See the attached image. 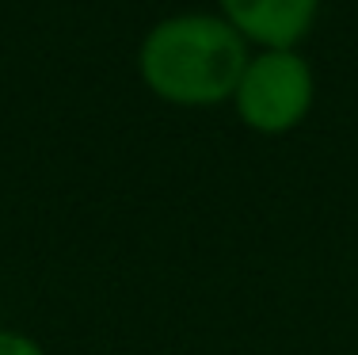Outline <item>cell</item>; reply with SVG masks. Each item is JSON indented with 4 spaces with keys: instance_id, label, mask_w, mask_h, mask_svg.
Returning <instances> with one entry per match:
<instances>
[{
    "instance_id": "cell-1",
    "label": "cell",
    "mask_w": 358,
    "mask_h": 355,
    "mask_svg": "<svg viewBox=\"0 0 358 355\" xmlns=\"http://www.w3.org/2000/svg\"><path fill=\"white\" fill-rule=\"evenodd\" d=\"M248 65L241 31L221 15L187 12L160 20L145 35L138 69L149 92L179 107H210L236 92Z\"/></svg>"
},
{
    "instance_id": "cell-2",
    "label": "cell",
    "mask_w": 358,
    "mask_h": 355,
    "mask_svg": "<svg viewBox=\"0 0 358 355\" xmlns=\"http://www.w3.org/2000/svg\"><path fill=\"white\" fill-rule=\"evenodd\" d=\"M236 115L255 134H286L313 107V69L294 50H263L248 57L233 92Z\"/></svg>"
},
{
    "instance_id": "cell-3",
    "label": "cell",
    "mask_w": 358,
    "mask_h": 355,
    "mask_svg": "<svg viewBox=\"0 0 358 355\" xmlns=\"http://www.w3.org/2000/svg\"><path fill=\"white\" fill-rule=\"evenodd\" d=\"M225 20L267 50H294V42L309 35L320 0H221Z\"/></svg>"
},
{
    "instance_id": "cell-4",
    "label": "cell",
    "mask_w": 358,
    "mask_h": 355,
    "mask_svg": "<svg viewBox=\"0 0 358 355\" xmlns=\"http://www.w3.org/2000/svg\"><path fill=\"white\" fill-rule=\"evenodd\" d=\"M0 355H46V351L31 336L15 333V328H0Z\"/></svg>"
}]
</instances>
